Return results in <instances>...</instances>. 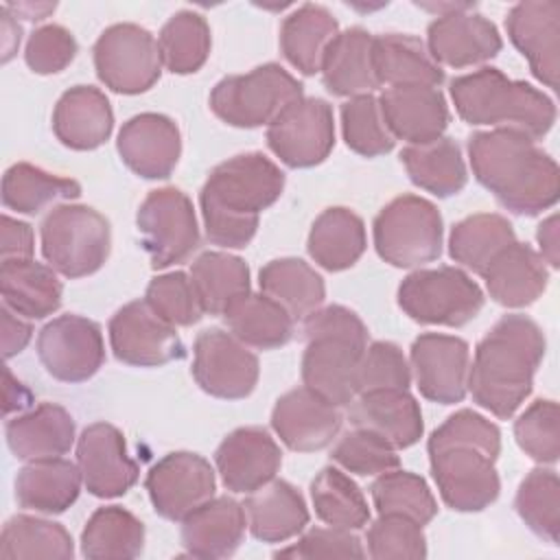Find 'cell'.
Masks as SVG:
<instances>
[{
	"instance_id": "6",
	"label": "cell",
	"mask_w": 560,
	"mask_h": 560,
	"mask_svg": "<svg viewBox=\"0 0 560 560\" xmlns=\"http://www.w3.org/2000/svg\"><path fill=\"white\" fill-rule=\"evenodd\" d=\"M459 118L475 127L516 129L538 140L556 122L553 101L538 88L510 79L499 68H481L451 81Z\"/></svg>"
},
{
	"instance_id": "61",
	"label": "cell",
	"mask_w": 560,
	"mask_h": 560,
	"mask_svg": "<svg viewBox=\"0 0 560 560\" xmlns=\"http://www.w3.org/2000/svg\"><path fill=\"white\" fill-rule=\"evenodd\" d=\"M0 15H2V48H4L2 61H9L13 57V52L18 50V46H20L22 28H20L15 15L4 4L0 9Z\"/></svg>"
},
{
	"instance_id": "36",
	"label": "cell",
	"mask_w": 560,
	"mask_h": 560,
	"mask_svg": "<svg viewBox=\"0 0 560 560\" xmlns=\"http://www.w3.org/2000/svg\"><path fill=\"white\" fill-rule=\"evenodd\" d=\"M337 35L339 24L332 13L322 4L306 2L282 20L280 50L295 70L311 77L322 70L324 55Z\"/></svg>"
},
{
	"instance_id": "24",
	"label": "cell",
	"mask_w": 560,
	"mask_h": 560,
	"mask_svg": "<svg viewBox=\"0 0 560 560\" xmlns=\"http://www.w3.org/2000/svg\"><path fill=\"white\" fill-rule=\"evenodd\" d=\"M214 464L228 490L249 494L276 479L282 464L278 442L260 427H241L223 438Z\"/></svg>"
},
{
	"instance_id": "49",
	"label": "cell",
	"mask_w": 560,
	"mask_h": 560,
	"mask_svg": "<svg viewBox=\"0 0 560 560\" xmlns=\"http://www.w3.org/2000/svg\"><path fill=\"white\" fill-rule=\"evenodd\" d=\"M521 521L551 545L560 540V481L553 468H534L521 481L514 499Z\"/></svg>"
},
{
	"instance_id": "18",
	"label": "cell",
	"mask_w": 560,
	"mask_h": 560,
	"mask_svg": "<svg viewBox=\"0 0 560 560\" xmlns=\"http://www.w3.org/2000/svg\"><path fill=\"white\" fill-rule=\"evenodd\" d=\"M409 368L420 394L440 405L466 398L470 348L464 339L442 332H422L413 339Z\"/></svg>"
},
{
	"instance_id": "52",
	"label": "cell",
	"mask_w": 560,
	"mask_h": 560,
	"mask_svg": "<svg viewBox=\"0 0 560 560\" xmlns=\"http://www.w3.org/2000/svg\"><path fill=\"white\" fill-rule=\"evenodd\" d=\"M518 448L538 464H556L560 457V416L556 400H534L514 422Z\"/></svg>"
},
{
	"instance_id": "34",
	"label": "cell",
	"mask_w": 560,
	"mask_h": 560,
	"mask_svg": "<svg viewBox=\"0 0 560 560\" xmlns=\"http://www.w3.org/2000/svg\"><path fill=\"white\" fill-rule=\"evenodd\" d=\"M372 68L378 85H431L444 83V70L433 61L427 46L413 35L385 33L372 39Z\"/></svg>"
},
{
	"instance_id": "44",
	"label": "cell",
	"mask_w": 560,
	"mask_h": 560,
	"mask_svg": "<svg viewBox=\"0 0 560 560\" xmlns=\"http://www.w3.org/2000/svg\"><path fill=\"white\" fill-rule=\"evenodd\" d=\"M190 280L203 313L223 315L236 300L249 293V267L228 252H203L190 267Z\"/></svg>"
},
{
	"instance_id": "17",
	"label": "cell",
	"mask_w": 560,
	"mask_h": 560,
	"mask_svg": "<svg viewBox=\"0 0 560 560\" xmlns=\"http://www.w3.org/2000/svg\"><path fill=\"white\" fill-rule=\"evenodd\" d=\"M109 343L114 357L133 368H160L186 354L175 326L155 315L144 300H133L112 315Z\"/></svg>"
},
{
	"instance_id": "50",
	"label": "cell",
	"mask_w": 560,
	"mask_h": 560,
	"mask_svg": "<svg viewBox=\"0 0 560 560\" xmlns=\"http://www.w3.org/2000/svg\"><path fill=\"white\" fill-rule=\"evenodd\" d=\"M341 133L348 149L363 158L385 155L396 144L374 94L352 96L341 105Z\"/></svg>"
},
{
	"instance_id": "54",
	"label": "cell",
	"mask_w": 560,
	"mask_h": 560,
	"mask_svg": "<svg viewBox=\"0 0 560 560\" xmlns=\"http://www.w3.org/2000/svg\"><path fill=\"white\" fill-rule=\"evenodd\" d=\"M368 556L374 560H402L424 558L427 538L422 525L400 514H378L365 534Z\"/></svg>"
},
{
	"instance_id": "41",
	"label": "cell",
	"mask_w": 560,
	"mask_h": 560,
	"mask_svg": "<svg viewBox=\"0 0 560 560\" xmlns=\"http://www.w3.org/2000/svg\"><path fill=\"white\" fill-rule=\"evenodd\" d=\"M514 241V228L503 214L479 212L453 225L448 234V254L464 269L483 276L492 258Z\"/></svg>"
},
{
	"instance_id": "5",
	"label": "cell",
	"mask_w": 560,
	"mask_h": 560,
	"mask_svg": "<svg viewBox=\"0 0 560 560\" xmlns=\"http://www.w3.org/2000/svg\"><path fill=\"white\" fill-rule=\"evenodd\" d=\"M302 335L304 387L337 407H348L357 398V368L368 348L363 319L341 304H330L304 317Z\"/></svg>"
},
{
	"instance_id": "11",
	"label": "cell",
	"mask_w": 560,
	"mask_h": 560,
	"mask_svg": "<svg viewBox=\"0 0 560 560\" xmlns=\"http://www.w3.org/2000/svg\"><path fill=\"white\" fill-rule=\"evenodd\" d=\"M94 70L98 81L118 94H142L162 74L158 39L140 24L120 22L107 26L94 48Z\"/></svg>"
},
{
	"instance_id": "28",
	"label": "cell",
	"mask_w": 560,
	"mask_h": 560,
	"mask_svg": "<svg viewBox=\"0 0 560 560\" xmlns=\"http://www.w3.org/2000/svg\"><path fill=\"white\" fill-rule=\"evenodd\" d=\"M352 427L385 438L394 448L413 446L424 431L418 400L407 389H381L359 394L348 409Z\"/></svg>"
},
{
	"instance_id": "1",
	"label": "cell",
	"mask_w": 560,
	"mask_h": 560,
	"mask_svg": "<svg viewBox=\"0 0 560 560\" xmlns=\"http://www.w3.org/2000/svg\"><path fill=\"white\" fill-rule=\"evenodd\" d=\"M429 466L442 501L455 512H481L497 501L501 431L472 409L451 413L427 442Z\"/></svg>"
},
{
	"instance_id": "48",
	"label": "cell",
	"mask_w": 560,
	"mask_h": 560,
	"mask_svg": "<svg viewBox=\"0 0 560 560\" xmlns=\"http://www.w3.org/2000/svg\"><path fill=\"white\" fill-rule=\"evenodd\" d=\"M378 514H400L418 525H427L438 514V501L427 481L409 470H387L370 488Z\"/></svg>"
},
{
	"instance_id": "7",
	"label": "cell",
	"mask_w": 560,
	"mask_h": 560,
	"mask_svg": "<svg viewBox=\"0 0 560 560\" xmlns=\"http://www.w3.org/2000/svg\"><path fill=\"white\" fill-rule=\"evenodd\" d=\"M39 238L48 267L72 280L98 271L112 249L109 221L83 203L55 206L39 225Z\"/></svg>"
},
{
	"instance_id": "37",
	"label": "cell",
	"mask_w": 560,
	"mask_h": 560,
	"mask_svg": "<svg viewBox=\"0 0 560 560\" xmlns=\"http://www.w3.org/2000/svg\"><path fill=\"white\" fill-rule=\"evenodd\" d=\"M363 219L343 206L326 208L311 225L308 256L326 271L350 269L365 252Z\"/></svg>"
},
{
	"instance_id": "31",
	"label": "cell",
	"mask_w": 560,
	"mask_h": 560,
	"mask_svg": "<svg viewBox=\"0 0 560 560\" xmlns=\"http://www.w3.org/2000/svg\"><path fill=\"white\" fill-rule=\"evenodd\" d=\"M243 508L252 536L262 542H284L308 525L304 497L282 479H271L249 492Z\"/></svg>"
},
{
	"instance_id": "19",
	"label": "cell",
	"mask_w": 560,
	"mask_h": 560,
	"mask_svg": "<svg viewBox=\"0 0 560 560\" xmlns=\"http://www.w3.org/2000/svg\"><path fill=\"white\" fill-rule=\"evenodd\" d=\"M77 464L85 490L98 499L122 497L140 475L138 464L127 453L125 435L109 422H94L81 431Z\"/></svg>"
},
{
	"instance_id": "51",
	"label": "cell",
	"mask_w": 560,
	"mask_h": 560,
	"mask_svg": "<svg viewBox=\"0 0 560 560\" xmlns=\"http://www.w3.org/2000/svg\"><path fill=\"white\" fill-rule=\"evenodd\" d=\"M330 459L346 472L372 477L383 475L400 466L398 448H394L385 438L374 431L354 427L343 433L332 446Z\"/></svg>"
},
{
	"instance_id": "12",
	"label": "cell",
	"mask_w": 560,
	"mask_h": 560,
	"mask_svg": "<svg viewBox=\"0 0 560 560\" xmlns=\"http://www.w3.org/2000/svg\"><path fill=\"white\" fill-rule=\"evenodd\" d=\"M136 225L153 269L184 262L199 247L192 201L175 186L151 190L138 208Z\"/></svg>"
},
{
	"instance_id": "47",
	"label": "cell",
	"mask_w": 560,
	"mask_h": 560,
	"mask_svg": "<svg viewBox=\"0 0 560 560\" xmlns=\"http://www.w3.org/2000/svg\"><path fill=\"white\" fill-rule=\"evenodd\" d=\"M162 66L173 74L197 72L210 55L212 37L206 18L197 11H177L158 35Z\"/></svg>"
},
{
	"instance_id": "30",
	"label": "cell",
	"mask_w": 560,
	"mask_h": 560,
	"mask_svg": "<svg viewBox=\"0 0 560 560\" xmlns=\"http://www.w3.org/2000/svg\"><path fill=\"white\" fill-rule=\"evenodd\" d=\"M490 298L508 308L534 304L547 289L549 269L542 256L527 243L514 241L492 258L481 276Z\"/></svg>"
},
{
	"instance_id": "33",
	"label": "cell",
	"mask_w": 560,
	"mask_h": 560,
	"mask_svg": "<svg viewBox=\"0 0 560 560\" xmlns=\"http://www.w3.org/2000/svg\"><path fill=\"white\" fill-rule=\"evenodd\" d=\"M372 39L374 37L365 28L352 26L339 31L330 42L319 70L330 94L352 98L372 94L378 88L372 68Z\"/></svg>"
},
{
	"instance_id": "2",
	"label": "cell",
	"mask_w": 560,
	"mask_h": 560,
	"mask_svg": "<svg viewBox=\"0 0 560 560\" xmlns=\"http://www.w3.org/2000/svg\"><path fill=\"white\" fill-rule=\"evenodd\" d=\"M468 160L475 179L514 214L536 217L558 201L560 168L523 131H475L468 138Z\"/></svg>"
},
{
	"instance_id": "29",
	"label": "cell",
	"mask_w": 560,
	"mask_h": 560,
	"mask_svg": "<svg viewBox=\"0 0 560 560\" xmlns=\"http://www.w3.org/2000/svg\"><path fill=\"white\" fill-rule=\"evenodd\" d=\"M4 438L15 459L35 462L61 457L74 444V420L61 405L39 402L7 420Z\"/></svg>"
},
{
	"instance_id": "42",
	"label": "cell",
	"mask_w": 560,
	"mask_h": 560,
	"mask_svg": "<svg viewBox=\"0 0 560 560\" xmlns=\"http://www.w3.org/2000/svg\"><path fill=\"white\" fill-rule=\"evenodd\" d=\"M142 547L144 523L120 505L98 508L81 532V553L90 560H131Z\"/></svg>"
},
{
	"instance_id": "43",
	"label": "cell",
	"mask_w": 560,
	"mask_h": 560,
	"mask_svg": "<svg viewBox=\"0 0 560 560\" xmlns=\"http://www.w3.org/2000/svg\"><path fill=\"white\" fill-rule=\"evenodd\" d=\"M79 195L81 184L77 179L48 173L28 162H18L2 175V203L18 214H39L44 208Z\"/></svg>"
},
{
	"instance_id": "46",
	"label": "cell",
	"mask_w": 560,
	"mask_h": 560,
	"mask_svg": "<svg viewBox=\"0 0 560 560\" xmlns=\"http://www.w3.org/2000/svg\"><path fill=\"white\" fill-rule=\"evenodd\" d=\"M311 501L317 518L330 527L361 529L370 521V508L361 488L339 466H326L315 475Z\"/></svg>"
},
{
	"instance_id": "45",
	"label": "cell",
	"mask_w": 560,
	"mask_h": 560,
	"mask_svg": "<svg viewBox=\"0 0 560 560\" xmlns=\"http://www.w3.org/2000/svg\"><path fill=\"white\" fill-rule=\"evenodd\" d=\"M74 542L70 532L55 521L15 514L0 534V558L31 560V558H72Z\"/></svg>"
},
{
	"instance_id": "35",
	"label": "cell",
	"mask_w": 560,
	"mask_h": 560,
	"mask_svg": "<svg viewBox=\"0 0 560 560\" xmlns=\"http://www.w3.org/2000/svg\"><path fill=\"white\" fill-rule=\"evenodd\" d=\"M2 304L26 319H44L61 306L63 287L52 267L33 258L0 262Z\"/></svg>"
},
{
	"instance_id": "39",
	"label": "cell",
	"mask_w": 560,
	"mask_h": 560,
	"mask_svg": "<svg viewBox=\"0 0 560 560\" xmlns=\"http://www.w3.org/2000/svg\"><path fill=\"white\" fill-rule=\"evenodd\" d=\"M258 284L293 319H304L326 298L324 278L308 262L291 256L269 260L258 273Z\"/></svg>"
},
{
	"instance_id": "16",
	"label": "cell",
	"mask_w": 560,
	"mask_h": 560,
	"mask_svg": "<svg viewBox=\"0 0 560 560\" xmlns=\"http://www.w3.org/2000/svg\"><path fill=\"white\" fill-rule=\"evenodd\" d=\"M144 488L153 510L162 518L184 521L195 508L214 497L217 479L206 457L190 451H175L151 466Z\"/></svg>"
},
{
	"instance_id": "8",
	"label": "cell",
	"mask_w": 560,
	"mask_h": 560,
	"mask_svg": "<svg viewBox=\"0 0 560 560\" xmlns=\"http://www.w3.org/2000/svg\"><path fill=\"white\" fill-rule=\"evenodd\" d=\"M302 96V83L291 72L280 63H262L245 74L223 77L210 92V109L230 127L256 129Z\"/></svg>"
},
{
	"instance_id": "13",
	"label": "cell",
	"mask_w": 560,
	"mask_h": 560,
	"mask_svg": "<svg viewBox=\"0 0 560 560\" xmlns=\"http://www.w3.org/2000/svg\"><path fill=\"white\" fill-rule=\"evenodd\" d=\"M267 144L291 168L322 164L335 147L332 107L315 96H302L289 103L267 125Z\"/></svg>"
},
{
	"instance_id": "60",
	"label": "cell",
	"mask_w": 560,
	"mask_h": 560,
	"mask_svg": "<svg viewBox=\"0 0 560 560\" xmlns=\"http://www.w3.org/2000/svg\"><path fill=\"white\" fill-rule=\"evenodd\" d=\"M536 241L540 245V256L553 269L560 265V236H558V214H549L536 230Z\"/></svg>"
},
{
	"instance_id": "58",
	"label": "cell",
	"mask_w": 560,
	"mask_h": 560,
	"mask_svg": "<svg viewBox=\"0 0 560 560\" xmlns=\"http://www.w3.org/2000/svg\"><path fill=\"white\" fill-rule=\"evenodd\" d=\"M33 249H35L33 228L9 214H2V238H0L2 260H28L33 258Z\"/></svg>"
},
{
	"instance_id": "20",
	"label": "cell",
	"mask_w": 560,
	"mask_h": 560,
	"mask_svg": "<svg viewBox=\"0 0 560 560\" xmlns=\"http://www.w3.org/2000/svg\"><path fill=\"white\" fill-rule=\"evenodd\" d=\"M505 31L514 48L527 59L532 74L551 90L560 77V4L527 0L508 11Z\"/></svg>"
},
{
	"instance_id": "57",
	"label": "cell",
	"mask_w": 560,
	"mask_h": 560,
	"mask_svg": "<svg viewBox=\"0 0 560 560\" xmlns=\"http://www.w3.org/2000/svg\"><path fill=\"white\" fill-rule=\"evenodd\" d=\"M276 558H365L361 540L352 529L313 527L298 538V542L278 549Z\"/></svg>"
},
{
	"instance_id": "9",
	"label": "cell",
	"mask_w": 560,
	"mask_h": 560,
	"mask_svg": "<svg viewBox=\"0 0 560 560\" xmlns=\"http://www.w3.org/2000/svg\"><path fill=\"white\" fill-rule=\"evenodd\" d=\"M372 234L376 254L392 267H422L442 254V214L418 195H400L381 208Z\"/></svg>"
},
{
	"instance_id": "3",
	"label": "cell",
	"mask_w": 560,
	"mask_h": 560,
	"mask_svg": "<svg viewBox=\"0 0 560 560\" xmlns=\"http://www.w3.org/2000/svg\"><path fill=\"white\" fill-rule=\"evenodd\" d=\"M284 190V173L260 151L234 155L217 164L201 192V219L212 245L243 249L258 230L260 212Z\"/></svg>"
},
{
	"instance_id": "40",
	"label": "cell",
	"mask_w": 560,
	"mask_h": 560,
	"mask_svg": "<svg viewBox=\"0 0 560 560\" xmlns=\"http://www.w3.org/2000/svg\"><path fill=\"white\" fill-rule=\"evenodd\" d=\"M223 319L228 330L247 348L273 350L293 337V317L265 293L249 291L223 313Z\"/></svg>"
},
{
	"instance_id": "32",
	"label": "cell",
	"mask_w": 560,
	"mask_h": 560,
	"mask_svg": "<svg viewBox=\"0 0 560 560\" xmlns=\"http://www.w3.org/2000/svg\"><path fill=\"white\" fill-rule=\"evenodd\" d=\"M81 486L79 464L63 457L35 459L18 470L15 501L39 514H61L77 501Z\"/></svg>"
},
{
	"instance_id": "55",
	"label": "cell",
	"mask_w": 560,
	"mask_h": 560,
	"mask_svg": "<svg viewBox=\"0 0 560 560\" xmlns=\"http://www.w3.org/2000/svg\"><path fill=\"white\" fill-rule=\"evenodd\" d=\"M411 368L402 350L392 341L370 343L357 368V396L381 389H407Z\"/></svg>"
},
{
	"instance_id": "14",
	"label": "cell",
	"mask_w": 560,
	"mask_h": 560,
	"mask_svg": "<svg viewBox=\"0 0 560 560\" xmlns=\"http://www.w3.org/2000/svg\"><path fill=\"white\" fill-rule=\"evenodd\" d=\"M258 357L221 328L201 330L192 346V378L197 385L223 400L247 398L258 383Z\"/></svg>"
},
{
	"instance_id": "21",
	"label": "cell",
	"mask_w": 560,
	"mask_h": 560,
	"mask_svg": "<svg viewBox=\"0 0 560 560\" xmlns=\"http://www.w3.org/2000/svg\"><path fill=\"white\" fill-rule=\"evenodd\" d=\"M472 7L438 15L429 24L427 50L440 68L481 66L501 52L503 39L497 26Z\"/></svg>"
},
{
	"instance_id": "38",
	"label": "cell",
	"mask_w": 560,
	"mask_h": 560,
	"mask_svg": "<svg viewBox=\"0 0 560 560\" xmlns=\"http://www.w3.org/2000/svg\"><path fill=\"white\" fill-rule=\"evenodd\" d=\"M400 162L418 188L442 199L457 195L468 182L462 149L453 138L442 136L427 144H407Z\"/></svg>"
},
{
	"instance_id": "56",
	"label": "cell",
	"mask_w": 560,
	"mask_h": 560,
	"mask_svg": "<svg viewBox=\"0 0 560 560\" xmlns=\"http://www.w3.org/2000/svg\"><path fill=\"white\" fill-rule=\"evenodd\" d=\"M77 39L61 24H44L35 28L24 48V61L35 74H57L77 57Z\"/></svg>"
},
{
	"instance_id": "53",
	"label": "cell",
	"mask_w": 560,
	"mask_h": 560,
	"mask_svg": "<svg viewBox=\"0 0 560 560\" xmlns=\"http://www.w3.org/2000/svg\"><path fill=\"white\" fill-rule=\"evenodd\" d=\"M144 302L155 315H160L171 326H192L203 317V306L197 289L184 271H168L155 276L147 291Z\"/></svg>"
},
{
	"instance_id": "27",
	"label": "cell",
	"mask_w": 560,
	"mask_h": 560,
	"mask_svg": "<svg viewBox=\"0 0 560 560\" xmlns=\"http://www.w3.org/2000/svg\"><path fill=\"white\" fill-rule=\"evenodd\" d=\"M114 129L109 98L92 85L66 90L52 109V131L57 140L74 151H92L105 144Z\"/></svg>"
},
{
	"instance_id": "59",
	"label": "cell",
	"mask_w": 560,
	"mask_h": 560,
	"mask_svg": "<svg viewBox=\"0 0 560 560\" xmlns=\"http://www.w3.org/2000/svg\"><path fill=\"white\" fill-rule=\"evenodd\" d=\"M33 337V328L28 322L22 319V315L13 313L9 306L2 304L0 308V339H2V357L11 359L20 354Z\"/></svg>"
},
{
	"instance_id": "25",
	"label": "cell",
	"mask_w": 560,
	"mask_h": 560,
	"mask_svg": "<svg viewBox=\"0 0 560 560\" xmlns=\"http://www.w3.org/2000/svg\"><path fill=\"white\" fill-rule=\"evenodd\" d=\"M378 105L392 136L409 144L442 138L451 120L444 94L431 85L387 88L381 92Z\"/></svg>"
},
{
	"instance_id": "23",
	"label": "cell",
	"mask_w": 560,
	"mask_h": 560,
	"mask_svg": "<svg viewBox=\"0 0 560 560\" xmlns=\"http://www.w3.org/2000/svg\"><path fill=\"white\" fill-rule=\"evenodd\" d=\"M116 149L129 171L144 179H166L182 155V136L164 114L131 116L118 131Z\"/></svg>"
},
{
	"instance_id": "26",
	"label": "cell",
	"mask_w": 560,
	"mask_h": 560,
	"mask_svg": "<svg viewBox=\"0 0 560 560\" xmlns=\"http://www.w3.org/2000/svg\"><path fill=\"white\" fill-rule=\"evenodd\" d=\"M245 527L243 503L232 497H212L182 521V545L192 558H228L241 547Z\"/></svg>"
},
{
	"instance_id": "62",
	"label": "cell",
	"mask_w": 560,
	"mask_h": 560,
	"mask_svg": "<svg viewBox=\"0 0 560 560\" xmlns=\"http://www.w3.org/2000/svg\"><path fill=\"white\" fill-rule=\"evenodd\" d=\"M15 18H24V20H35V22H39V20H44V18H48L55 9H57V4L55 2H18V4H4Z\"/></svg>"
},
{
	"instance_id": "22",
	"label": "cell",
	"mask_w": 560,
	"mask_h": 560,
	"mask_svg": "<svg viewBox=\"0 0 560 560\" xmlns=\"http://www.w3.org/2000/svg\"><path fill=\"white\" fill-rule=\"evenodd\" d=\"M341 420L337 405L304 385L282 394L271 411V429L287 448L298 453H313L332 444Z\"/></svg>"
},
{
	"instance_id": "10",
	"label": "cell",
	"mask_w": 560,
	"mask_h": 560,
	"mask_svg": "<svg viewBox=\"0 0 560 560\" xmlns=\"http://www.w3.org/2000/svg\"><path fill=\"white\" fill-rule=\"evenodd\" d=\"M481 287L457 267L416 269L398 287V306L418 324L459 328L483 308Z\"/></svg>"
},
{
	"instance_id": "15",
	"label": "cell",
	"mask_w": 560,
	"mask_h": 560,
	"mask_svg": "<svg viewBox=\"0 0 560 560\" xmlns=\"http://www.w3.org/2000/svg\"><path fill=\"white\" fill-rule=\"evenodd\" d=\"M37 357L52 378L83 383L105 363L101 326L74 313L59 315L39 330Z\"/></svg>"
},
{
	"instance_id": "4",
	"label": "cell",
	"mask_w": 560,
	"mask_h": 560,
	"mask_svg": "<svg viewBox=\"0 0 560 560\" xmlns=\"http://www.w3.org/2000/svg\"><path fill=\"white\" fill-rule=\"evenodd\" d=\"M542 328L527 315H503L477 343L468 368L472 400L492 416L508 420L532 394L534 374L545 357Z\"/></svg>"
}]
</instances>
